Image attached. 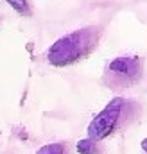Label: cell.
<instances>
[{
	"label": "cell",
	"mask_w": 147,
	"mask_h": 154,
	"mask_svg": "<svg viewBox=\"0 0 147 154\" xmlns=\"http://www.w3.org/2000/svg\"><path fill=\"white\" fill-rule=\"evenodd\" d=\"M140 113H142L140 102L126 99V97H115L90 122L88 138L93 142H102L118 133H124L131 124L138 120Z\"/></svg>",
	"instance_id": "1"
},
{
	"label": "cell",
	"mask_w": 147,
	"mask_h": 154,
	"mask_svg": "<svg viewBox=\"0 0 147 154\" xmlns=\"http://www.w3.org/2000/svg\"><path fill=\"white\" fill-rule=\"evenodd\" d=\"M101 29L88 25L56 39L47 50V61L52 66H70L86 59L99 45Z\"/></svg>",
	"instance_id": "2"
},
{
	"label": "cell",
	"mask_w": 147,
	"mask_h": 154,
	"mask_svg": "<svg viewBox=\"0 0 147 154\" xmlns=\"http://www.w3.org/2000/svg\"><path fill=\"white\" fill-rule=\"evenodd\" d=\"M144 75V61L138 56H120L111 59L104 68V84L113 90H126L138 84Z\"/></svg>",
	"instance_id": "3"
},
{
	"label": "cell",
	"mask_w": 147,
	"mask_h": 154,
	"mask_svg": "<svg viewBox=\"0 0 147 154\" xmlns=\"http://www.w3.org/2000/svg\"><path fill=\"white\" fill-rule=\"evenodd\" d=\"M77 152L79 154H104V149L101 147L99 142H93L90 138L79 140L77 142Z\"/></svg>",
	"instance_id": "4"
},
{
	"label": "cell",
	"mask_w": 147,
	"mask_h": 154,
	"mask_svg": "<svg viewBox=\"0 0 147 154\" xmlns=\"http://www.w3.org/2000/svg\"><path fill=\"white\" fill-rule=\"evenodd\" d=\"M36 154H70V145L67 142H56V143H47L41 149H38Z\"/></svg>",
	"instance_id": "5"
},
{
	"label": "cell",
	"mask_w": 147,
	"mask_h": 154,
	"mask_svg": "<svg viewBox=\"0 0 147 154\" xmlns=\"http://www.w3.org/2000/svg\"><path fill=\"white\" fill-rule=\"evenodd\" d=\"M18 14L22 16H31L33 14V7H31V0H5Z\"/></svg>",
	"instance_id": "6"
},
{
	"label": "cell",
	"mask_w": 147,
	"mask_h": 154,
	"mask_svg": "<svg viewBox=\"0 0 147 154\" xmlns=\"http://www.w3.org/2000/svg\"><path fill=\"white\" fill-rule=\"evenodd\" d=\"M140 149H142V154H147V138H144V140H142Z\"/></svg>",
	"instance_id": "7"
}]
</instances>
